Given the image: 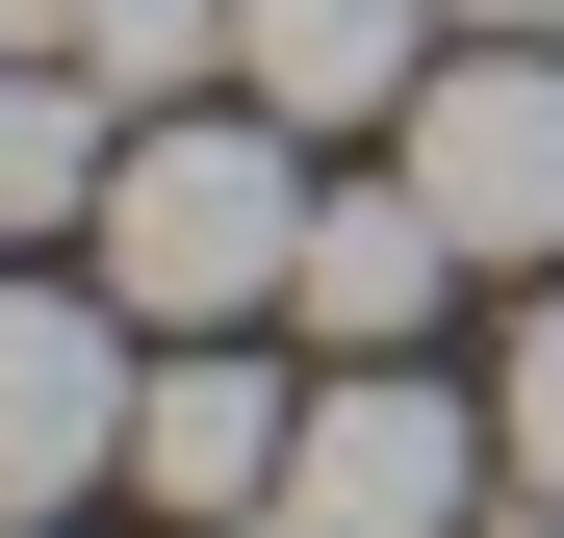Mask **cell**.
<instances>
[{
  "label": "cell",
  "instance_id": "4",
  "mask_svg": "<svg viewBox=\"0 0 564 538\" xmlns=\"http://www.w3.org/2000/svg\"><path fill=\"white\" fill-rule=\"evenodd\" d=\"M129 385H154V333L104 283H0V513H77L129 462Z\"/></svg>",
  "mask_w": 564,
  "mask_h": 538
},
{
  "label": "cell",
  "instance_id": "7",
  "mask_svg": "<svg viewBox=\"0 0 564 538\" xmlns=\"http://www.w3.org/2000/svg\"><path fill=\"white\" fill-rule=\"evenodd\" d=\"M436 26H462V0H231V77H257L282 129H386L411 77H436Z\"/></svg>",
  "mask_w": 564,
  "mask_h": 538
},
{
  "label": "cell",
  "instance_id": "12",
  "mask_svg": "<svg viewBox=\"0 0 564 538\" xmlns=\"http://www.w3.org/2000/svg\"><path fill=\"white\" fill-rule=\"evenodd\" d=\"M462 26H513V52H564V0H462Z\"/></svg>",
  "mask_w": 564,
  "mask_h": 538
},
{
  "label": "cell",
  "instance_id": "1",
  "mask_svg": "<svg viewBox=\"0 0 564 538\" xmlns=\"http://www.w3.org/2000/svg\"><path fill=\"white\" fill-rule=\"evenodd\" d=\"M104 308L129 333H257L282 283H308V179H282V103L231 77V103H154L129 154H104Z\"/></svg>",
  "mask_w": 564,
  "mask_h": 538
},
{
  "label": "cell",
  "instance_id": "11",
  "mask_svg": "<svg viewBox=\"0 0 564 538\" xmlns=\"http://www.w3.org/2000/svg\"><path fill=\"white\" fill-rule=\"evenodd\" d=\"M77 26H104V0H0V52H77Z\"/></svg>",
  "mask_w": 564,
  "mask_h": 538
},
{
  "label": "cell",
  "instance_id": "10",
  "mask_svg": "<svg viewBox=\"0 0 564 538\" xmlns=\"http://www.w3.org/2000/svg\"><path fill=\"white\" fill-rule=\"evenodd\" d=\"M488 436H513V487L564 513V283H539V308H513V359H488Z\"/></svg>",
  "mask_w": 564,
  "mask_h": 538
},
{
  "label": "cell",
  "instance_id": "13",
  "mask_svg": "<svg viewBox=\"0 0 564 538\" xmlns=\"http://www.w3.org/2000/svg\"><path fill=\"white\" fill-rule=\"evenodd\" d=\"M0 538H52V513H0Z\"/></svg>",
  "mask_w": 564,
  "mask_h": 538
},
{
  "label": "cell",
  "instance_id": "6",
  "mask_svg": "<svg viewBox=\"0 0 564 538\" xmlns=\"http://www.w3.org/2000/svg\"><path fill=\"white\" fill-rule=\"evenodd\" d=\"M436 283H488V256H462V231H436V179L386 154V179H334V206H308V283H282V308H308L334 359H411Z\"/></svg>",
  "mask_w": 564,
  "mask_h": 538
},
{
  "label": "cell",
  "instance_id": "3",
  "mask_svg": "<svg viewBox=\"0 0 564 538\" xmlns=\"http://www.w3.org/2000/svg\"><path fill=\"white\" fill-rule=\"evenodd\" d=\"M411 179H436V231H462V256H564V52L462 26V52L411 77Z\"/></svg>",
  "mask_w": 564,
  "mask_h": 538
},
{
  "label": "cell",
  "instance_id": "5",
  "mask_svg": "<svg viewBox=\"0 0 564 538\" xmlns=\"http://www.w3.org/2000/svg\"><path fill=\"white\" fill-rule=\"evenodd\" d=\"M282 436H308V410H282L257 359L154 333V385H129V487H154L180 538H257V513H282Z\"/></svg>",
  "mask_w": 564,
  "mask_h": 538
},
{
  "label": "cell",
  "instance_id": "9",
  "mask_svg": "<svg viewBox=\"0 0 564 538\" xmlns=\"http://www.w3.org/2000/svg\"><path fill=\"white\" fill-rule=\"evenodd\" d=\"M77 77H104L129 129H154V103H206V77H231V0H104V26H77Z\"/></svg>",
  "mask_w": 564,
  "mask_h": 538
},
{
  "label": "cell",
  "instance_id": "8",
  "mask_svg": "<svg viewBox=\"0 0 564 538\" xmlns=\"http://www.w3.org/2000/svg\"><path fill=\"white\" fill-rule=\"evenodd\" d=\"M104 154H129V103L77 52H0V231H104Z\"/></svg>",
  "mask_w": 564,
  "mask_h": 538
},
{
  "label": "cell",
  "instance_id": "2",
  "mask_svg": "<svg viewBox=\"0 0 564 538\" xmlns=\"http://www.w3.org/2000/svg\"><path fill=\"white\" fill-rule=\"evenodd\" d=\"M488 487H513V436L462 410V385L334 359V385H308V436H282V513H257V538H488Z\"/></svg>",
  "mask_w": 564,
  "mask_h": 538
}]
</instances>
